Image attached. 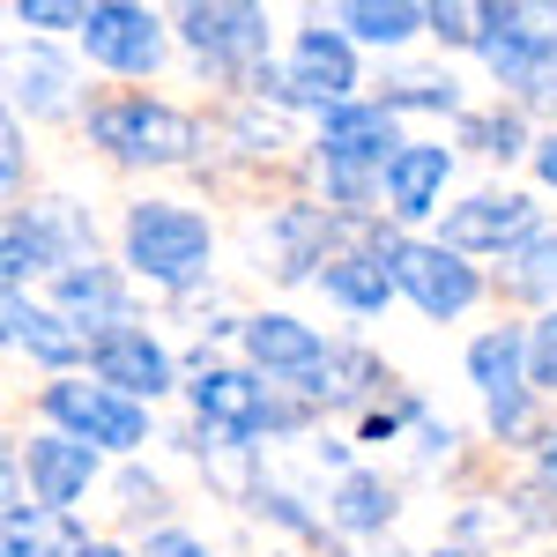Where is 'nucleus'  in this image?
Segmentation results:
<instances>
[{"label":"nucleus","mask_w":557,"mask_h":557,"mask_svg":"<svg viewBox=\"0 0 557 557\" xmlns=\"http://www.w3.org/2000/svg\"><path fill=\"white\" fill-rule=\"evenodd\" d=\"M513 290L520 298H557V231H535L513 253Z\"/></svg>","instance_id":"nucleus-26"},{"label":"nucleus","mask_w":557,"mask_h":557,"mask_svg":"<svg viewBox=\"0 0 557 557\" xmlns=\"http://www.w3.org/2000/svg\"><path fill=\"white\" fill-rule=\"evenodd\" d=\"M475 8H446V0H438V8H431V30H438V38L446 45H475Z\"/></svg>","instance_id":"nucleus-33"},{"label":"nucleus","mask_w":557,"mask_h":557,"mask_svg":"<svg viewBox=\"0 0 557 557\" xmlns=\"http://www.w3.org/2000/svg\"><path fill=\"white\" fill-rule=\"evenodd\" d=\"M8 343H23L38 364H75V357L97 349L89 335H75V320H67V312H38L23 290H8Z\"/></svg>","instance_id":"nucleus-16"},{"label":"nucleus","mask_w":557,"mask_h":557,"mask_svg":"<svg viewBox=\"0 0 557 557\" xmlns=\"http://www.w3.org/2000/svg\"><path fill=\"white\" fill-rule=\"evenodd\" d=\"M535 238V209L520 201V194H475L461 209L446 215V238L438 246H454V253H506V246H528Z\"/></svg>","instance_id":"nucleus-8"},{"label":"nucleus","mask_w":557,"mask_h":557,"mask_svg":"<svg viewBox=\"0 0 557 557\" xmlns=\"http://www.w3.org/2000/svg\"><path fill=\"white\" fill-rule=\"evenodd\" d=\"M194 409H201V424L223 431L231 446H246V438H260V431H290L298 424V409H283L253 372H215V364L194 380Z\"/></svg>","instance_id":"nucleus-5"},{"label":"nucleus","mask_w":557,"mask_h":557,"mask_svg":"<svg viewBox=\"0 0 557 557\" xmlns=\"http://www.w3.org/2000/svg\"><path fill=\"white\" fill-rule=\"evenodd\" d=\"M89 557H127V550H112V543H97V550H89Z\"/></svg>","instance_id":"nucleus-39"},{"label":"nucleus","mask_w":557,"mask_h":557,"mask_svg":"<svg viewBox=\"0 0 557 557\" xmlns=\"http://www.w3.org/2000/svg\"><path fill=\"white\" fill-rule=\"evenodd\" d=\"M209 223L178 201H134L127 209V268H141L149 283H172L186 290L201 268H209Z\"/></svg>","instance_id":"nucleus-1"},{"label":"nucleus","mask_w":557,"mask_h":557,"mask_svg":"<svg viewBox=\"0 0 557 557\" xmlns=\"http://www.w3.org/2000/svg\"><path fill=\"white\" fill-rule=\"evenodd\" d=\"M380 104H386V112H401V104H424V112H454V83H446V75H401V83H386Z\"/></svg>","instance_id":"nucleus-28"},{"label":"nucleus","mask_w":557,"mask_h":557,"mask_svg":"<svg viewBox=\"0 0 557 557\" xmlns=\"http://www.w3.org/2000/svg\"><path fill=\"white\" fill-rule=\"evenodd\" d=\"M469 141H475V149H491V157H513V149H520V120H513V112L469 120Z\"/></svg>","instance_id":"nucleus-31"},{"label":"nucleus","mask_w":557,"mask_h":557,"mask_svg":"<svg viewBox=\"0 0 557 557\" xmlns=\"http://www.w3.org/2000/svg\"><path fill=\"white\" fill-rule=\"evenodd\" d=\"M290 89L312 97V104H349V89H357V60H349V38L343 30H327V23H312L298 30V52H290Z\"/></svg>","instance_id":"nucleus-11"},{"label":"nucleus","mask_w":557,"mask_h":557,"mask_svg":"<svg viewBox=\"0 0 557 557\" xmlns=\"http://www.w3.org/2000/svg\"><path fill=\"white\" fill-rule=\"evenodd\" d=\"M141 557H209V550H201L194 535H178V528H164V535H149V550H141Z\"/></svg>","instance_id":"nucleus-34"},{"label":"nucleus","mask_w":557,"mask_h":557,"mask_svg":"<svg viewBox=\"0 0 557 557\" xmlns=\"http://www.w3.org/2000/svg\"><path fill=\"white\" fill-rule=\"evenodd\" d=\"M386 253H394V283L417 298V312H431V320H454V312H469V305H475V268L454 253V246L394 238Z\"/></svg>","instance_id":"nucleus-6"},{"label":"nucleus","mask_w":557,"mask_h":557,"mask_svg":"<svg viewBox=\"0 0 557 557\" xmlns=\"http://www.w3.org/2000/svg\"><path fill=\"white\" fill-rule=\"evenodd\" d=\"M83 52L112 75H149L164 60V30L149 8H127V0H97L83 23Z\"/></svg>","instance_id":"nucleus-7"},{"label":"nucleus","mask_w":557,"mask_h":557,"mask_svg":"<svg viewBox=\"0 0 557 557\" xmlns=\"http://www.w3.org/2000/svg\"><path fill=\"white\" fill-rule=\"evenodd\" d=\"M0 178H8V186H23V134H15V127L0 134Z\"/></svg>","instance_id":"nucleus-35"},{"label":"nucleus","mask_w":557,"mask_h":557,"mask_svg":"<svg viewBox=\"0 0 557 557\" xmlns=\"http://www.w3.org/2000/svg\"><path fill=\"white\" fill-rule=\"evenodd\" d=\"M475 52L491 60V75L498 83H528V67H535V52L543 38L528 30V8H475Z\"/></svg>","instance_id":"nucleus-15"},{"label":"nucleus","mask_w":557,"mask_h":557,"mask_svg":"<svg viewBox=\"0 0 557 557\" xmlns=\"http://www.w3.org/2000/svg\"><path fill=\"white\" fill-rule=\"evenodd\" d=\"M320 157H327V172H335V194H343V201H364L372 178L386 186V164L401 157L394 112H386V104H335L327 127H320Z\"/></svg>","instance_id":"nucleus-2"},{"label":"nucleus","mask_w":557,"mask_h":557,"mask_svg":"<svg viewBox=\"0 0 557 557\" xmlns=\"http://www.w3.org/2000/svg\"><path fill=\"white\" fill-rule=\"evenodd\" d=\"M45 417L67 431V438H83V446H141L149 438V417H141V401L127 394H112V386H83V380H60L45 386Z\"/></svg>","instance_id":"nucleus-4"},{"label":"nucleus","mask_w":557,"mask_h":557,"mask_svg":"<svg viewBox=\"0 0 557 557\" xmlns=\"http://www.w3.org/2000/svg\"><path fill=\"white\" fill-rule=\"evenodd\" d=\"M446 172H454V149H438V141H401V157L386 164V209L401 215V223L431 215Z\"/></svg>","instance_id":"nucleus-14"},{"label":"nucleus","mask_w":557,"mask_h":557,"mask_svg":"<svg viewBox=\"0 0 557 557\" xmlns=\"http://www.w3.org/2000/svg\"><path fill=\"white\" fill-rule=\"evenodd\" d=\"M178 30H186L194 52H209V60H260V45H268V15H260V8H238V0H223V8H186Z\"/></svg>","instance_id":"nucleus-13"},{"label":"nucleus","mask_w":557,"mask_h":557,"mask_svg":"<svg viewBox=\"0 0 557 557\" xmlns=\"http://www.w3.org/2000/svg\"><path fill=\"white\" fill-rule=\"evenodd\" d=\"M89 141L112 149L120 164H186L194 157V120L149 97H112L89 112Z\"/></svg>","instance_id":"nucleus-3"},{"label":"nucleus","mask_w":557,"mask_h":557,"mask_svg":"<svg viewBox=\"0 0 557 557\" xmlns=\"http://www.w3.org/2000/svg\"><path fill=\"white\" fill-rule=\"evenodd\" d=\"M15 23H23V30H83L89 8H67V0H15Z\"/></svg>","instance_id":"nucleus-30"},{"label":"nucleus","mask_w":557,"mask_h":557,"mask_svg":"<svg viewBox=\"0 0 557 557\" xmlns=\"http://www.w3.org/2000/svg\"><path fill=\"white\" fill-rule=\"evenodd\" d=\"M320 283H327V298L349 305V312H380L401 283H394V253H335L320 268Z\"/></svg>","instance_id":"nucleus-19"},{"label":"nucleus","mask_w":557,"mask_h":557,"mask_svg":"<svg viewBox=\"0 0 557 557\" xmlns=\"http://www.w3.org/2000/svg\"><path fill=\"white\" fill-rule=\"evenodd\" d=\"M89 364H97V380L112 386V394H127V401H157L164 386H172V357L149 343V327H104L97 349H89Z\"/></svg>","instance_id":"nucleus-10"},{"label":"nucleus","mask_w":557,"mask_h":557,"mask_svg":"<svg viewBox=\"0 0 557 557\" xmlns=\"http://www.w3.org/2000/svg\"><path fill=\"white\" fill-rule=\"evenodd\" d=\"M15 97H23L38 120H60V112H67V67H60L52 52H30V60L15 67Z\"/></svg>","instance_id":"nucleus-24"},{"label":"nucleus","mask_w":557,"mask_h":557,"mask_svg":"<svg viewBox=\"0 0 557 557\" xmlns=\"http://www.w3.org/2000/svg\"><path fill=\"white\" fill-rule=\"evenodd\" d=\"M543 475L557 483V431H543Z\"/></svg>","instance_id":"nucleus-37"},{"label":"nucleus","mask_w":557,"mask_h":557,"mask_svg":"<svg viewBox=\"0 0 557 557\" xmlns=\"http://www.w3.org/2000/svg\"><path fill=\"white\" fill-rule=\"evenodd\" d=\"M372 386H380V364H372L364 349H335L327 372L312 380V394H320V401H357V394H372Z\"/></svg>","instance_id":"nucleus-25"},{"label":"nucleus","mask_w":557,"mask_h":557,"mask_svg":"<svg viewBox=\"0 0 557 557\" xmlns=\"http://www.w3.org/2000/svg\"><path fill=\"white\" fill-rule=\"evenodd\" d=\"M246 349H253V364L268 380H290V386H305V394H312V380H320L327 357H335V349L320 343L305 320H290V312H260L253 327H246Z\"/></svg>","instance_id":"nucleus-9"},{"label":"nucleus","mask_w":557,"mask_h":557,"mask_svg":"<svg viewBox=\"0 0 557 557\" xmlns=\"http://www.w3.org/2000/svg\"><path fill=\"white\" fill-rule=\"evenodd\" d=\"M327 520L343 528V535H372L394 520V491H386L380 475H343V491L327 498Z\"/></svg>","instance_id":"nucleus-21"},{"label":"nucleus","mask_w":557,"mask_h":557,"mask_svg":"<svg viewBox=\"0 0 557 557\" xmlns=\"http://www.w3.org/2000/svg\"><path fill=\"white\" fill-rule=\"evenodd\" d=\"M97 543H89L83 528H75V513H52V506H8V557H89Z\"/></svg>","instance_id":"nucleus-17"},{"label":"nucleus","mask_w":557,"mask_h":557,"mask_svg":"<svg viewBox=\"0 0 557 557\" xmlns=\"http://www.w3.org/2000/svg\"><path fill=\"white\" fill-rule=\"evenodd\" d=\"M424 23H431V8H401V0H349L343 8V30H357L372 45H401V38H417Z\"/></svg>","instance_id":"nucleus-23"},{"label":"nucleus","mask_w":557,"mask_h":557,"mask_svg":"<svg viewBox=\"0 0 557 557\" xmlns=\"http://www.w3.org/2000/svg\"><path fill=\"white\" fill-rule=\"evenodd\" d=\"M528 386H557V312L528 327Z\"/></svg>","instance_id":"nucleus-29"},{"label":"nucleus","mask_w":557,"mask_h":557,"mask_svg":"<svg viewBox=\"0 0 557 557\" xmlns=\"http://www.w3.org/2000/svg\"><path fill=\"white\" fill-rule=\"evenodd\" d=\"M45 268H60V246L45 238L38 215H8V238H0V275H8V290L23 283V275H45ZM67 275V268H60Z\"/></svg>","instance_id":"nucleus-22"},{"label":"nucleus","mask_w":557,"mask_h":557,"mask_svg":"<svg viewBox=\"0 0 557 557\" xmlns=\"http://www.w3.org/2000/svg\"><path fill=\"white\" fill-rule=\"evenodd\" d=\"M469 380L491 394V401H520L528 394V335L520 327H491L469 343Z\"/></svg>","instance_id":"nucleus-18"},{"label":"nucleus","mask_w":557,"mask_h":557,"mask_svg":"<svg viewBox=\"0 0 557 557\" xmlns=\"http://www.w3.org/2000/svg\"><path fill=\"white\" fill-rule=\"evenodd\" d=\"M320 231H327V215H320V209H290V215H283V275H305V268H320V260H312Z\"/></svg>","instance_id":"nucleus-27"},{"label":"nucleus","mask_w":557,"mask_h":557,"mask_svg":"<svg viewBox=\"0 0 557 557\" xmlns=\"http://www.w3.org/2000/svg\"><path fill=\"white\" fill-rule=\"evenodd\" d=\"M535 172H543V186H557V134L535 149Z\"/></svg>","instance_id":"nucleus-36"},{"label":"nucleus","mask_w":557,"mask_h":557,"mask_svg":"<svg viewBox=\"0 0 557 557\" xmlns=\"http://www.w3.org/2000/svg\"><path fill=\"white\" fill-rule=\"evenodd\" d=\"M520 97H557V38H543V52H535V67H528Z\"/></svg>","instance_id":"nucleus-32"},{"label":"nucleus","mask_w":557,"mask_h":557,"mask_svg":"<svg viewBox=\"0 0 557 557\" xmlns=\"http://www.w3.org/2000/svg\"><path fill=\"white\" fill-rule=\"evenodd\" d=\"M60 305H67V320H89L97 335H104V327H134L127 320V283H120L112 268H97V260L60 275Z\"/></svg>","instance_id":"nucleus-20"},{"label":"nucleus","mask_w":557,"mask_h":557,"mask_svg":"<svg viewBox=\"0 0 557 557\" xmlns=\"http://www.w3.org/2000/svg\"><path fill=\"white\" fill-rule=\"evenodd\" d=\"M438 557H491V550H461V543H454V550H438Z\"/></svg>","instance_id":"nucleus-38"},{"label":"nucleus","mask_w":557,"mask_h":557,"mask_svg":"<svg viewBox=\"0 0 557 557\" xmlns=\"http://www.w3.org/2000/svg\"><path fill=\"white\" fill-rule=\"evenodd\" d=\"M89 483H97V446L67 438V431H52V438H30V491H38V506L67 513V506L83 498Z\"/></svg>","instance_id":"nucleus-12"}]
</instances>
